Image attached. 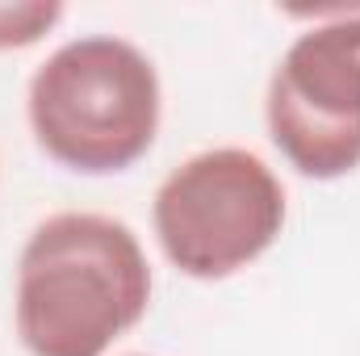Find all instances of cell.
Returning a JSON list of instances; mask_svg holds the SVG:
<instances>
[{
  "mask_svg": "<svg viewBox=\"0 0 360 356\" xmlns=\"http://www.w3.org/2000/svg\"><path fill=\"white\" fill-rule=\"evenodd\" d=\"M151 285L147 252L122 218L51 214L17 256V340L30 356H105L147 319Z\"/></svg>",
  "mask_w": 360,
  "mask_h": 356,
  "instance_id": "obj_1",
  "label": "cell"
},
{
  "mask_svg": "<svg viewBox=\"0 0 360 356\" xmlns=\"http://www.w3.org/2000/svg\"><path fill=\"white\" fill-rule=\"evenodd\" d=\"M164 113L160 72L117 34H84L51 51L25 89L34 143L68 172L109 177L134 168Z\"/></svg>",
  "mask_w": 360,
  "mask_h": 356,
  "instance_id": "obj_2",
  "label": "cell"
},
{
  "mask_svg": "<svg viewBox=\"0 0 360 356\" xmlns=\"http://www.w3.org/2000/svg\"><path fill=\"white\" fill-rule=\"evenodd\" d=\"M285 184L248 147H210L160 180L151 227L193 281H222L256 265L285 231Z\"/></svg>",
  "mask_w": 360,
  "mask_h": 356,
  "instance_id": "obj_3",
  "label": "cell"
},
{
  "mask_svg": "<svg viewBox=\"0 0 360 356\" xmlns=\"http://www.w3.org/2000/svg\"><path fill=\"white\" fill-rule=\"evenodd\" d=\"M272 147L310 180L360 168V13H331L276 59L264 92Z\"/></svg>",
  "mask_w": 360,
  "mask_h": 356,
  "instance_id": "obj_4",
  "label": "cell"
},
{
  "mask_svg": "<svg viewBox=\"0 0 360 356\" xmlns=\"http://www.w3.org/2000/svg\"><path fill=\"white\" fill-rule=\"evenodd\" d=\"M63 21L59 0H0V51H25Z\"/></svg>",
  "mask_w": 360,
  "mask_h": 356,
  "instance_id": "obj_5",
  "label": "cell"
}]
</instances>
